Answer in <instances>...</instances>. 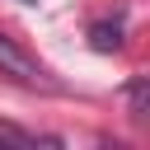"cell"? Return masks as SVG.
<instances>
[{"label":"cell","instance_id":"6da1fadb","mask_svg":"<svg viewBox=\"0 0 150 150\" xmlns=\"http://www.w3.org/2000/svg\"><path fill=\"white\" fill-rule=\"evenodd\" d=\"M0 75L5 80H14V84H23V89H47V94H56L61 84L52 80V70L38 61V56H28L9 33H0Z\"/></svg>","mask_w":150,"mask_h":150},{"label":"cell","instance_id":"7a4b0ae2","mask_svg":"<svg viewBox=\"0 0 150 150\" xmlns=\"http://www.w3.org/2000/svg\"><path fill=\"white\" fill-rule=\"evenodd\" d=\"M0 145H9V150H38V145H61V136H33V131H23L14 122H0Z\"/></svg>","mask_w":150,"mask_h":150},{"label":"cell","instance_id":"3957f363","mask_svg":"<svg viewBox=\"0 0 150 150\" xmlns=\"http://www.w3.org/2000/svg\"><path fill=\"white\" fill-rule=\"evenodd\" d=\"M89 47H94V52H117V47H122V19H98V23H89Z\"/></svg>","mask_w":150,"mask_h":150},{"label":"cell","instance_id":"277c9868","mask_svg":"<svg viewBox=\"0 0 150 150\" xmlns=\"http://www.w3.org/2000/svg\"><path fill=\"white\" fill-rule=\"evenodd\" d=\"M127 103H131V117H145L150 112V84H145V75H136L127 84Z\"/></svg>","mask_w":150,"mask_h":150}]
</instances>
